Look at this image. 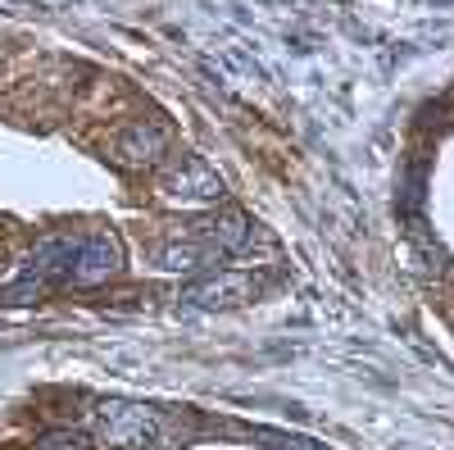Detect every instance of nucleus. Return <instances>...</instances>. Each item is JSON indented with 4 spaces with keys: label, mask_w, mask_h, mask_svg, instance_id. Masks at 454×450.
I'll use <instances>...</instances> for the list:
<instances>
[{
    "label": "nucleus",
    "mask_w": 454,
    "mask_h": 450,
    "mask_svg": "<svg viewBox=\"0 0 454 450\" xmlns=\"http://www.w3.org/2000/svg\"><path fill=\"white\" fill-rule=\"evenodd\" d=\"M78 246H82L78 237H64V233L42 237L0 296H5L10 305H27V300H36L42 291H51L59 282H73V259H78Z\"/></svg>",
    "instance_id": "obj_1"
},
{
    "label": "nucleus",
    "mask_w": 454,
    "mask_h": 450,
    "mask_svg": "<svg viewBox=\"0 0 454 450\" xmlns=\"http://www.w3.org/2000/svg\"><path fill=\"white\" fill-rule=\"evenodd\" d=\"M96 423H100V437L119 450H150L160 441V419H155V409H145V405L109 400V405H100Z\"/></svg>",
    "instance_id": "obj_2"
},
{
    "label": "nucleus",
    "mask_w": 454,
    "mask_h": 450,
    "mask_svg": "<svg viewBox=\"0 0 454 450\" xmlns=\"http://www.w3.org/2000/svg\"><path fill=\"white\" fill-rule=\"evenodd\" d=\"M168 155V128L155 119H137L128 123L109 146V160L123 164V169H155Z\"/></svg>",
    "instance_id": "obj_3"
},
{
    "label": "nucleus",
    "mask_w": 454,
    "mask_h": 450,
    "mask_svg": "<svg viewBox=\"0 0 454 450\" xmlns=\"http://www.w3.org/2000/svg\"><path fill=\"white\" fill-rule=\"evenodd\" d=\"M119 269H123V241L109 228L82 237L78 259H73V282L78 287H105L109 278H119Z\"/></svg>",
    "instance_id": "obj_4"
},
{
    "label": "nucleus",
    "mask_w": 454,
    "mask_h": 450,
    "mask_svg": "<svg viewBox=\"0 0 454 450\" xmlns=\"http://www.w3.org/2000/svg\"><path fill=\"white\" fill-rule=\"evenodd\" d=\"M250 296H254V278L250 273H232V269L205 273L200 282H192L182 291L186 305H200V310H237V305H246Z\"/></svg>",
    "instance_id": "obj_5"
},
{
    "label": "nucleus",
    "mask_w": 454,
    "mask_h": 450,
    "mask_svg": "<svg viewBox=\"0 0 454 450\" xmlns=\"http://www.w3.org/2000/svg\"><path fill=\"white\" fill-rule=\"evenodd\" d=\"M200 241L223 259V255H241L250 246V218L241 209H218L205 228H200Z\"/></svg>",
    "instance_id": "obj_6"
},
{
    "label": "nucleus",
    "mask_w": 454,
    "mask_h": 450,
    "mask_svg": "<svg viewBox=\"0 0 454 450\" xmlns=\"http://www.w3.org/2000/svg\"><path fill=\"white\" fill-rule=\"evenodd\" d=\"M214 259H218V255H214L205 241H177V246H168V250L160 255V264L173 269V273H196V269H209Z\"/></svg>",
    "instance_id": "obj_7"
},
{
    "label": "nucleus",
    "mask_w": 454,
    "mask_h": 450,
    "mask_svg": "<svg viewBox=\"0 0 454 450\" xmlns=\"http://www.w3.org/2000/svg\"><path fill=\"white\" fill-rule=\"evenodd\" d=\"M32 450H91V441L82 432H73V428H51V432L36 437Z\"/></svg>",
    "instance_id": "obj_8"
},
{
    "label": "nucleus",
    "mask_w": 454,
    "mask_h": 450,
    "mask_svg": "<svg viewBox=\"0 0 454 450\" xmlns=\"http://www.w3.org/2000/svg\"><path fill=\"white\" fill-rule=\"evenodd\" d=\"M259 441H269L273 450H332V446H318L309 437H291V432H259Z\"/></svg>",
    "instance_id": "obj_9"
}]
</instances>
